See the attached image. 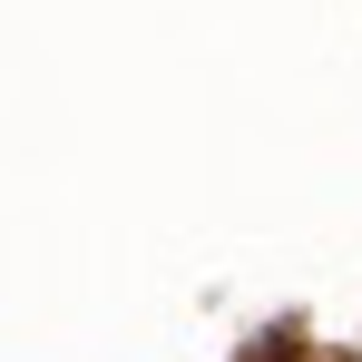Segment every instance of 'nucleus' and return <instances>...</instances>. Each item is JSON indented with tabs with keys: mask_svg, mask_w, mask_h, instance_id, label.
I'll return each instance as SVG.
<instances>
[]
</instances>
